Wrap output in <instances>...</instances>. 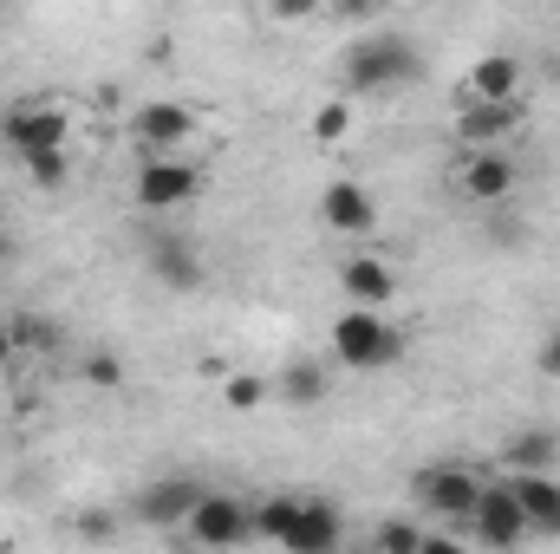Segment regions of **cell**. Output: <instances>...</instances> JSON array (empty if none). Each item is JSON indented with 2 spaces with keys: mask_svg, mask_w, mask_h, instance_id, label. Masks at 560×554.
<instances>
[{
  "mask_svg": "<svg viewBox=\"0 0 560 554\" xmlns=\"http://www.w3.org/2000/svg\"><path fill=\"white\" fill-rule=\"evenodd\" d=\"M418 72H423L418 46H411L405 33H392V26L359 33V39L339 53V85H346L352 99H385V92H405V85H418Z\"/></svg>",
  "mask_w": 560,
  "mask_h": 554,
  "instance_id": "obj_1",
  "label": "cell"
},
{
  "mask_svg": "<svg viewBox=\"0 0 560 554\" xmlns=\"http://www.w3.org/2000/svg\"><path fill=\"white\" fill-rule=\"evenodd\" d=\"M332 359L346 372H385L405 359V333L385 320V307H346L332 320Z\"/></svg>",
  "mask_w": 560,
  "mask_h": 554,
  "instance_id": "obj_2",
  "label": "cell"
},
{
  "mask_svg": "<svg viewBox=\"0 0 560 554\" xmlns=\"http://www.w3.org/2000/svg\"><path fill=\"white\" fill-rule=\"evenodd\" d=\"M183 535H189L196 549H242V542H255V503L222 496V489H202V503L189 509Z\"/></svg>",
  "mask_w": 560,
  "mask_h": 554,
  "instance_id": "obj_3",
  "label": "cell"
},
{
  "mask_svg": "<svg viewBox=\"0 0 560 554\" xmlns=\"http://www.w3.org/2000/svg\"><path fill=\"white\" fill-rule=\"evenodd\" d=\"M476 496H482V476H476L469 463H430V470L418 476V503L430 509V516L456 522V529H469Z\"/></svg>",
  "mask_w": 560,
  "mask_h": 554,
  "instance_id": "obj_4",
  "label": "cell"
},
{
  "mask_svg": "<svg viewBox=\"0 0 560 554\" xmlns=\"http://www.w3.org/2000/svg\"><path fill=\"white\" fill-rule=\"evenodd\" d=\"M196 189H202V170H196V163H183L176 150H170V157H143V170H138V209H150V216H170V209L196 203Z\"/></svg>",
  "mask_w": 560,
  "mask_h": 554,
  "instance_id": "obj_5",
  "label": "cell"
},
{
  "mask_svg": "<svg viewBox=\"0 0 560 554\" xmlns=\"http://www.w3.org/2000/svg\"><path fill=\"white\" fill-rule=\"evenodd\" d=\"M0 138L7 150L26 163V157H39V150H72V112L66 105H20L7 125H0Z\"/></svg>",
  "mask_w": 560,
  "mask_h": 554,
  "instance_id": "obj_6",
  "label": "cell"
},
{
  "mask_svg": "<svg viewBox=\"0 0 560 554\" xmlns=\"http://www.w3.org/2000/svg\"><path fill=\"white\" fill-rule=\"evenodd\" d=\"M469 535H476L482 549H515V542H528L522 496H515L509 483H482V496H476V509H469Z\"/></svg>",
  "mask_w": 560,
  "mask_h": 554,
  "instance_id": "obj_7",
  "label": "cell"
},
{
  "mask_svg": "<svg viewBox=\"0 0 560 554\" xmlns=\"http://www.w3.org/2000/svg\"><path fill=\"white\" fill-rule=\"evenodd\" d=\"M189 138H196V112L176 105V99H150V105L131 112V143H138L143 157H170Z\"/></svg>",
  "mask_w": 560,
  "mask_h": 554,
  "instance_id": "obj_8",
  "label": "cell"
},
{
  "mask_svg": "<svg viewBox=\"0 0 560 554\" xmlns=\"http://www.w3.org/2000/svg\"><path fill=\"white\" fill-rule=\"evenodd\" d=\"M319 222H326L332 235H372V229H378V203H372L365 183L332 176V183L319 189Z\"/></svg>",
  "mask_w": 560,
  "mask_h": 554,
  "instance_id": "obj_9",
  "label": "cell"
},
{
  "mask_svg": "<svg viewBox=\"0 0 560 554\" xmlns=\"http://www.w3.org/2000/svg\"><path fill=\"white\" fill-rule=\"evenodd\" d=\"M196 503H202V483H189V476H163V483H150V489L131 496V516L150 522V529H183Z\"/></svg>",
  "mask_w": 560,
  "mask_h": 554,
  "instance_id": "obj_10",
  "label": "cell"
},
{
  "mask_svg": "<svg viewBox=\"0 0 560 554\" xmlns=\"http://www.w3.org/2000/svg\"><path fill=\"white\" fill-rule=\"evenodd\" d=\"M515 176H522V170H515V157L489 143V150H476V157L463 163V196H469V203H482V209H495V203H509V196H515Z\"/></svg>",
  "mask_w": 560,
  "mask_h": 554,
  "instance_id": "obj_11",
  "label": "cell"
},
{
  "mask_svg": "<svg viewBox=\"0 0 560 554\" xmlns=\"http://www.w3.org/2000/svg\"><path fill=\"white\" fill-rule=\"evenodd\" d=\"M339 293H346L352 307H392L398 268H392L385 255H346V262H339Z\"/></svg>",
  "mask_w": 560,
  "mask_h": 554,
  "instance_id": "obj_12",
  "label": "cell"
},
{
  "mask_svg": "<svg viewBox=\"0 0 560 554\" xmlns=\"http://www.w3.org/2000/svg\"><path fill=\"white\" fill-rule=\"evenodd\" d=\"M509 489L522 496L528 535H560V476L555 470H509Z\"/></svg>",
  "mask_w": 560,
  "mask_h": 554,
  "instance_id": "obj_13",
  "label": "cell"
},
{
  "mask_svg": "<svg viewBox=\"0 0 560 554\" xmlns=\"http://www.w3.org/2000/svg\"><path fill=\"white\" fill-rule=\"evenodd\" d=\"M346 542V522H339V509L332 503H319V496H300V516H293V529H287V554H326Z\"/></svg>",
  "mask_w": 560,
  "mask_h": 554,
  "instance_id": "obj_14",
  "label": "cell"
},
{
  "mask_svg": "<svg viewBox=\"0 0 560 554\" xmlns=\"http://www.w3.org/2000/svg\"><path fill=\"white\" fill-rule=\"evenodd\" d=\"M515 125H522V105H515V99H502V105H495V99H469L463 118H456V138L469 143V150H489V143L509 138Z\"/></svg>",
  "mask_w": 560,
  "mask_h": 554,
  "instance_id": "obj_15",
  "label": "cell"
},
{
  "mask_svg": "<svg viewBox=\"0 0 560 554\" xmlns=\"http://www.w3.org/2000/svg\"><path fill=\"white\" fill-rule=\"evenodd\" d=\"M150 275L163 280L170 293H196V287H202V255H196V242H183V235H150Z\"/></svg>",
  "mask_w": 560,
  "mask_h": 554,
  "instance_id": "obj_16",
  "label": "cell"
},
{
  "mask_svg": "<svg viewBox=\"0 0 560 554\" xmlns=\"http://www.w3.org/2000/svg\"><path fill=\"white\" fill-rule=\"evenodd\" d=\"M326 392H332V379H326L319 359H287L275 379V399L287 412H313V405H326Z\"/></svg>",
  "mask_w": 560,
  "mask_h": 554,
  "instance_id": "obj_17",
  "label": "cell"
},
{
  "mask_svg": "<svg viewBox=\"0 0 560 554\" xmlns=\"http://www.w3.org/2000/svg\"><path fill=\"white\" fill-rule=\"evenodd\" d=\"M522 92V59H509V53H489V59H476L469 72H463V99H515Z\"/></svg>",
  "mask_w": 560,
  "mask_h": 554,
  "instance_id": "obj_18",
  "label": "cell"
},
{
  "mask_svg": "<svg viewBox=\"0 0 560 554\" xmlns=\"http://www.w3.org/2000/svg\"><path fill=\"white\" fill-rule=\"evenodd\" d=\"M502 463H509V470H555L560 437L555 430H515V437L502 443Z\"/></svg>",
  "mask_w": 560,
  "mask_h": 554,
  "instance_id": "obj_19",
  "label": "cell"
},
{
  "mask_svg": "<svg viewBox=\"0 0 560 554\" xmlns=\"http://www.w3.org/2000/svg\"><path fill=\"white\" fill-rule=\"evenodd\" d=\"M293 516H300V496H268V503H255V535H261V542H287Z\"/></svg>",
  "mask_w": 560,
  "mask_h": 554,
  "instance_id": "obj_20",
  "label": "cell"
},
{
  "mask_svg": "<svg viewBox=\"0 0 560 554\" xmlns=\"http://www.w3.org/2000/svg\"><path fill=\"white\" fill-rule=\"evenodd\" d=\"M268 399H275V385L255 379V372H235V379L222 385V405H229V412H261Z\"/></svg>",
  "mask_w": 560,
  "mask_h": 554,
  "instance_id": "obj_21",
  "label": "cell"
},
{
  "mask_svg": "<svg viewBox=\"0 0 560 554\" xmlns=\"http://www.w3.org/2000/svg\"><path fill=\"white\" fill-rule=\"evenodd\" d=\"M26 176H33L39 189H59V183L72 176V150H39V157H26Z\"/></svg>",
  "mask_w": 560,
  "mask_h": 554,
  "instance_id": "obj_22",
  "label": "cell"
},
{
  "mask_svg": "<svg viewBox=\"0 0 560 554\" xmlns=\"http://www.w3.org/2000/svg\"><path fill=\"white\" fill-rule=\"evenodd\" d=\"M13 346H20V353H52V346H59V333H52L46 320L20 313V320H13Z\"/></svg>",
  "mask_w": 560,
  "mask_h": 554,
  "instance_id": "obj_23",
  "label": "cell"
},
{
  "mask_svg": "<svg viewBox=\"0 0 560 554\" xmlns=\"http://www.w3.org/2000/svg\"><path fill=\"white\" fill-rule=\"evenodd\" d=\"M346 131H352V105H339V99H332V105H319V112H313V138H319V143H339Z\"/></svg>",
  "mask_w": 560,
  "mask_h": 554,
  "instance_id": "obj_24",
  "label": "cell"
},
{
  "mask_svg": "<svg viewBox=\"0 0 560 554\" xmlns=\"http://www.w3.org/2000/svg\"><path fill=\"white\" fill-rule=\"evenodd\" d=\"M85 385H98V392H118V385H125V359H112V353H92V359H85Z\"/></svg>",
  "mask_w": 560,
  "mask_h": 554,
  "instance_id": "obj_25",
  "label": "cell"
},
{
  "mask_svg": "<svg viewBox=\"0 0 560 554\" xmlns=\"http://www.w3.org/2000/svg\"><path fill=\"white\" fill-rule=\"evenodd\" d=\"M378 549H398V554H411V549H423V529L418 522H378V535H372Z\"/></svg>",
  "mask_w": 560,
  "mask_h": 554,
  "instance_id": "obj_26",
  "label": "cell"
},
{
  "mask_svg": "<svg viewBox=\"0 0 560 554\" xmlns=\"http://www.w3.org/2000/svg\"><path fill=\"white\" fill-rule=\"evenodd\" d=\"M268 13L275 20H313V13H326V0H268Z\"/></svg>",
  "mask_w": 560,
  "mask_h": 554,
  "instance_id": "obj_27",
  "label": "cell"
},
{
  "mask_svg": "<svg viewBox=\"0 0 560 554\" xmlns=\"http://www.w3.org/2000/svg\"><path fill=\"white\" fill-rule=\"evenodd\" d=\"M535 366H541V379H560V326L541 339V353H535Z\"/></svg>",
  "mask_w": 560,
  "mask_h": 554,
  "instance_id": "obj_28",
  "label": "cell"
},
{
  "mask_svg": "<svg viewBox=\"0 0 560 554\" xmlns=\"http://www.w3.org/2000/svg\"><path fill=\"white\" fill-rule=\"evenodd\" d=\"M326 7H332L339 20H372V13H378L385 0H326Z\"/></svg>",
  "mask_w": 560,
  "mask_h": 554,
  "instance_id": "obj_29",
  "label": "cell"
},
{
  "mask_svg": "<svg viewBox=\"0 0 560 554\" xmlns=\"http://www.w3.org/2000/svg\"><path fill=\"white\" fill-rule=\"evenodd\" d=\"M13 359H20V346H13V326H0V372H7Z\"/></svg>",
  "mask_w": 560,
  "mask_h": 554,
  "instance_id": "obj_30",
  "label": "cell"
},
{
  "mask_svg": "<svg viewBox=\"0 0 560 554\" xmlns=\"http://www.w3.org/2000/svg\"><path fill=\"white\" fill-rule=\"evenodd\" d=\"M7 255H13V242H7V229H0V262H7Z\"/></svg>",
  "mask_w": 560,
  "mask_h": 554,
  "instance_id": "obj_31",
  "label": "cell"
}]
</instances>
